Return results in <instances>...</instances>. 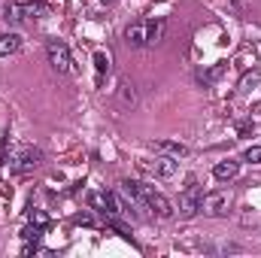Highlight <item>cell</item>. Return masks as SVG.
<instances>
[{"instance_id":"19","label":"cell","mask_w":261,"mask_h":258,"mask_svg":"<svg viewBox=\"0 0 261 258\" xmlns=\"http://www.w3.org/2000/svg\"><path fill=\"white\" fill-rule=\"evenodd\" d=\"M255 82H258V73H246V76H243V82H240V88H243V91H249Z\"/></svg>"},{"instance_id":"21","label":"cell","mask_w":261,"mask_h":258,"mask_svg":"<svg viewBox=\"0 0 261 258\" xmlns=\"http://www.w3.org/2000/svg\"><path fill=\"white\" fill-rule=\"evenodd\" d=\"M103 3H116V0H103Z\"/></svg>"},{"instance_id":"5","label":"cell","mask_w":261,"mask_h":258,"mask_svg":"<svg viewBox=\"0 0 261 258\" xmlns=\"http://www.w3.org/2000/svg\"><path fill=\"white\" fill-rule=\"evenodd\" d=\"M228 210H231V192L203 194V213H210V216H225Z\"/></svg>"},{"instance_id":"12","label":"cell","mask_w":261,"mask_h":258,"mask_svg":"<svg viewBox=\"0 0 261 258\" xmlns=\"http://www.w3.org/2000/svg\"><path fill=\"white\" fill-rule=\"evenodd\" d=\"M164 34H167V21H164V18H152V21H149V46L161 43Z\"/></svg>"},{"instance_id":"6","label":"cell","mask_w":261,"mask_h":258,"mask_svg":"<svg viewBox=\"0 0 261 258\" xmlns=\"http://www.w3.org/2000/svg\"><path fill=\"white\" fill-rule=\"evenodd\" d=\"M125 43L130 49H143L149 46V21H134L125 28Z\"/></svg>"},{"instance_id":"20","label":"cell","mask_w":261,"mask_h":258,"mask_svg":"<svg viewBox=\"0 0 261 258\" xmlns=\"http://www.w3.org/2000/svg\"><path fill=\"white\" fill-rule=\"evenodd\" d=\"M31 219H34L37 225H46V216H43V213H31Z\"/></svg>"},{"instance_id":"15","label":"cell","mask_w":261,"mask_h":258,"mask_svg":"<svg viewBox=\"0 0 261 258\" xmlns=\"http://www.w3.org/2000/svg\"><path fill=\"white\" fill-rule=\"evenodd\" d=\"M3 18H6V21H12V24H18V21L24 18V9H21V3H6V9H3Z\"/></svg>"},{"instance_id":"3","label":"cell","mask_w":261,"mask_h":258,"mask_svg":"<svg viewBox=\"0 0 261 258\" xmlns=\"http://www.w3.org/2000/svg\"><path fill=\"white\" fill-rule=\"evenodd\" d=\"M46 55H49V64L55 67L58 73H70V70H73V61H70V49H67L64 43L52 40V43L46 46Z\"/></svg>"},{"instance_id":"9","label":"cell","mask_w":261,"mask_h":258,"mask_svg":"<svg viewBox=\"0 0 261 258\" xmlns=\"http://www.w3.org/2000/svg\"><path fill=\"white\" fill-rule=\"evenodd\" d=\"M237 173H240V164H237V161H219V164L213 167V176H216L219 183H231Z\"/></svg>"},{"instance_id":"17","label":"cell","mask_w":261,"mask_h":258,"mask_svg":"<svg viewBox=\"0 0 261 258\" xmlns=\"http://www.w3.org/2000/svg\"><path fill=\"white\" fill-rule=\"evenodd\" d=\"M21 237H24V240H34V243H37V240L43 237V225H37V228H24V231H21Z\"/></svg>"},{"instance_id":"7","label":"cell","mask_w":261,"mask_h":258,"mask_svg":"<svg viewBox=\"0 0 261 258\" xmlns=\"http://www.w3.org/2000/svg\"><path fill=\"white\" fill-rule=\"evenodd\" d=\"M40 161H43V152H40L37 146H24V149L15 155V164H12V167H15V170H34Z\"/></svg>"},{"instance_id":"13","label":"cell","mask_w":261,"mask_h":258,"mask_svg":"<svg viewBox=\"0 0 261 258\" xmlns=\"http://www.w3.org/2000/svg\"><path fill=\"white\" fill-rule=\"evenodd\" d=\"M24 9V18H43L49 15V3H21Z\"/></svg>"},{"instance_id":"8","label":"cell","mask_w":261,"mask_h":258,"mask_svg":"<svg viewBox=\"0 0 261 258\" xmlns=\"http://www.w3.org/2000/svg\"><path fill=\"white\" fill-rule=\"evenodd\" d=\"M152 149H155L158 155H170V158H176V161L189 155V146L179 143V140H158V143H152Z\"/></svg>"},{"instance_id":"10","label":"cell","mask_w":261,"mask_h":258,"mask_svg":"<svg viewBox=\"0 0 261 258\" xmlns=\"http://www.w3.org/2000/svg\"><path fill=\"white\" fill-rule=\"evenodd\" d=\"M18 46H21V37L18 34H0V58L18 52Z\"/></svg>"},{"instance_id":"18","label":"cell","mask_w":261,"mask_h":258,"mask_svg":"<svg viewBox=\"0 0 261 258\" xmlns=\"http://www.w3.org/2000/svg\"><path fill=\"white\" fill-rule=\"evenodd\" d=\"M249 164H261V146H249L246 149V155H243Z\"/></svg>"},{"instance_id":"14","label":"cell","mask_w":261,"mask_h":258,"mask_svg":"<svg viewBox=\"0 0 261 258\" xmlns=\"http://www.w3.org/2000/svg\"><path fill=\"white\" fill-rule=\"evenodd\" d=\"M119 97H122V107H137V88L130 82L119 85Z\"/></svg>"},{"instance_id":"11","label":"cell","mask_w":261,"mask_h":258,"mask_svg":"<svg viewBox=\"0 0 261 258\" xmlns=\"http://www.w3.org/2000/svg\"><path fill=\"white\" fill-rule=\"evenodd\" d=\"M228 70V64H213L210 70H197V82H203V85H213L216 79H222V73Z\"/></svg>"},{"instance_id":"2","label":"cell","mask_w":261,"mask_h":258,"mask_svg":"<svg viewBox=\"0 0 261 258\" xmlns=\"http://www.w3.org/2000/svg\"><path fill=\"white\" fill-rule=\"evenodd\" d=\"M200 210H203V192L195 186V179H189V186L179 194V216H182V219H192Z\"/></svg>"},{"instance_id":"4","label":"cell","mask_w":261,"mask_h":258,"mask_svg":"<svg viewBox=\"0 0 261 258\" xmlns=\"http://www.w3.org/2000/svg\"><path fill=\"white\" fill-rule=\"evenodd\" d=\"M143 170H149L152 176L170 179V176H176V158H170V155H161V158H155V161H143Z\"/></svg>"},{"instance_id":"1","label":"cell","mask_w":261,"mask_h":258,"mask_svg":"<svg viewBox=\"0 0 261 258\" xmlns=\"http://www.w3.org/2000/svg\"><path fill=\"white\" fill-rule=\"evenodd\" d=\"M130 189H134V194H137L140 207H146V210H149V213H155L158 219H170V216H173L170 200H167L161 192H155L152 186H146V183H130Z\"/></svg>"},{"instance_id":"16","label":"cell","mask_w":261,"mask_h":258,"mask_svg":"<svg viewBox=\"0 0 261 258\" xmlns=\"http://www.w3.org/2000/svg\"><path fill=\"white\" fill-rule=\"evenodd\" d=\"M94 67H97V73H100V76H103V73H110V55L94 52Z\"/></svg>"}]
</instances>
